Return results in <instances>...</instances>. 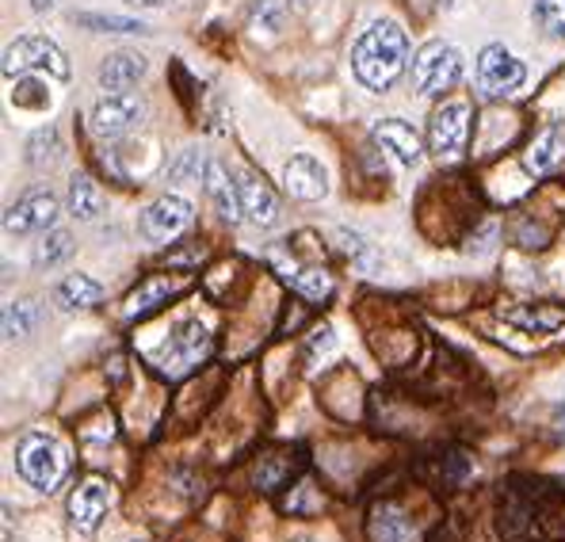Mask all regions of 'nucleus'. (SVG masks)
Instances as JSON below:
<instances>
[{
  "mask_svg": "<svg viewBox=\"0 0 565 542\" xmlns=\"http://www.w3.org/2000/svg\"><path fill=\"white\" fill-rule=\"evenodd\" d=\"M409 65V35L402 23L375 20L352 46V70L363 81V88L386 92Z\"/></svg>",
  "mask_w": 565,
  "mask_h": 542,
  "instance_id": "1",
  "label": "nucleus"
},
{
  "mask_svg": "<svg viewBox=\"0 0 565 542\" xmlns=\"http://www.w3.org/2000/svg\"><path fill=\"white\" fill-rule=\"evenodd\" d=\"M15 470L28 486H35L39 493H54L62 486L65 470H70V458H65V447L57 444L54 436H43V432H31L15 444Z\"/></svg>",
  "mask_w": 565,
  "mask_h": 542,
  "instance_id": "2",
  "label": "nucleus"
},
{
  "mask_svg": "<svg viewBox=\"0 0 565 542\" xmlns=\"http://www.w3.org/2000/svg\"><path fill=\"white\" fill-rule=\"evenodd\" d=\"M462 70V50L451 46V43H424L413 57V88L420 96H444L447 88L459 85Z\"/></svg>",
  "mask_w": 565,
  "mask_h": 542,
  "instance_id": "3",
  "label": "nucleus"
},
{
  "mask_svg": "<svg viewBox=\"0 0 565 542\" xmlns=\"http://www.w3.org/2000/svg\"><path fill=\"white\" fill-rule=\"evenodd\" d=\"M20 73H50V77L65 81L70 62H65L57 43H50L43 35H23L4 50V77H20Z\"/></svg>",
  "mask_w": 565,
  "mask_h": 542,
  "instance_id": "4",
  "label": "nucleus"
},
{
  "mask_svg": "<svg viewBox=\"0 0 565 542\" xmlns=\"http://www.w3.org/2000/svg\"><path fill=\"white\" fill-rule=\"evenodd\" d=\"M470 141V104L467 99H447L428 119V146L439 161H455L467 153Z\"/></svg>",
  "mask_w": 565,
  "mask_h": 542,
  "instance_id": "5",
  "label": "nucleus"
},
{
  "mask_svg": "<svg viewBox=\"0 0 565 542\" xmlns=\"http://www.w3.org/2000/svg\"><path fill=\"white\" fill-rule=\"evenodd\" d=\"M146 119V99L138 92H104L93 107V130L99 138H119L141 127Z\"/></svg>",
  "mask_w": 565,
  "mask_h": 542,
  "instance_id": "6",
  "label": "nucleus"
},
{
  "mask_svg": "<svg viewBox=\"0 0 565 542\" xmlns=\"http://www.w3.org/2000/svg\"><path fill=\"white\" fill-rule=\"evenodd\" d=\"M523 77H527L523 62H520V57H512L501 43H489L486 50H481L478 85H481L486 96H512V92L523 85Z\"/></svg>",
  "mask_w": 565,
  "mask_h": 542,
  "instance_id": "7",
  "label": "nucleus"
},
{
  "mask_svg": "<svg viewBox=\"0 0 565 542\" xmlns=\"http://www.w3.org/2000/svg\"><path fill=\"white\" fill-rule=\"evenodd\" d=\"M191 219H195V211H191L184 195H161L141 214V233L149 241H157V245H164V241H177L191 226Z\"/></svg>",
  "mask_w": 565,
  "mask_h": 542,
  "instance_id": "8",
  "label": "nucleus"
},
{
  "mask_svg": "<svg viewBox=\"0 0 565 542\" xmlns=\"http://www.w3.org/2000/svg\"><path fill=\"white\" fill-rule=\"evenodd\" d=\"M57 219V199L50 191H28L23 199H15L4 214V230L12 237H31V233H46Z\"/></svg>",
  "mask_w": 565,
  "mask_h": 542,
  "instance_id": "9",
  "label": "nucleus"
},
{
  "mask_svg": "<svg viewBox=\"0 0 565 542\" xmlns=\"http://www.w3.org/2000/svg\"><path fill=\"white\" fill-rule=\"evenodd\" d=\"M107 508H111V489H107V481H99V478H85L70 493V520L81 535H93L99 523H104Z\"/></svg>",
  "mask_w": 565,
  "mask_h": 542,
  "instance_id": "10",
  "label": "nucleus"
},
{
  "mask_svg": "<svg viewBox=\"0 0 565 542\" xmlns=\"http://www.w3.org/2000/svg\"><path fill=\"white\" fill-rule=\"evenodd\" d=\"M282 188L290 191V199H302V203H321L329 195V172L321 161L306 153H295L282 164Z\"/></svg>",
  "mask_w": 565,
  "mask_h": 542,
  "instance_id": "11",
  "label": "nucleus"
},
{
  "mask_svg": "<svg viewBox=\"0 0 565 542\" xmlns=\"http://www.w3.org/2000/svg\"><path fill=\"white\" fill-rule=\"evenodd\" d=\"M206 344H211V332L199 321H184L172 332L169 344H164V366H169L172 374L188 371V366H195L206 355Z\"/></svg>",
  "mask_w": 565,
  "mask_h": 542,
  "instance_id": "12",
  "label": "nucleus"
},
{
  "mask_svg": "<svg viewBox=\"0 0 565 542\" xmlns=\"http://www.w3.org/2000/svg\"><path fill=\"white\" fill-rule=\"evenodd\" d=\"M237 188H241V211H245V219L253 222V226H264V230L276 226L279 222L276 191H271L260 177H253V172H241Z\"/></svg>",
  "mask_w": 565,
  "mask_h": 542,
  "instance_id": "13",
  "label": "nucleus"
},
{
  "mask_svg": "<svg viewBox=\"0 0 565 542\" xmlns=\"http://www.w3.org/2000/svg\"><path fill=\"white\" fill-rule=\"evenodd\" d=\"M268 261H271V268H276L282 279L298 290V295L310 298V302H321V298L332 295V279L321 268H306V264H298V261H287L279 248H271Z\"/></svg>",
  "mask_w": 565,
  "mask_h": 542,
  "instance_id": "14",
  "label": "nucleus"
},
{
  "mask_svg": "<svg viewBox=\"0 0 565 542\" xmlns=\"http://www.w3.org/2000/svg\"><path fill=\"white\" fill-rule=\"evenodd\" d=\"M203 188H206V195H211L214 211H218L230 226H237V222L245 219V211H241V188H237V180L230 177V169L222 161H206Z\"/></svg>",
  "mask_w": 565,
  "mask_h": 542,
  "instance_id": "15",
  "label": "nucleus"
},
{
  "mask_svg": "<svg viewBox=\"0 0 565 542\" xmlns=\"http://www.w3.org/2000/svg\"><path fill=\"white\" fill-rule=\"evenodd\" d=\"M562 161H565V127L562 123H546V127L531 138L527 153H523V164H527V172H535V177H546V172H554Z\"/></svg>",
  "mask_w": 565,
  "mask_h": 542,
  "instance_id": "16",
  "label": "nucleus"
},
{
  "mask_svg": "<svg viewBox=\"0 0 565 542\" xmlns=\"http://www.w3.org/2000/svg\"><path fill=\"white\" fill-rule=\"evenodd\" d=\"M375 141L382 149H386L390 157H394L397 164H405V169H413V164L424 157V146H420V135L409 127V123L402 119H382L375 127Z\"/></svg>",
  "mask_w": 565,
  "mask_h": 542,
  "instance_id": "17",
  "label": "nucleus"
},
{
  "mask_svg": "<svg viewBox=\"0 0 565 542\" xmlns=\"http://www.w3.org/2000/svg\"><path fill=\"white\" fill-rule=\"evenodd\" d=\"M146 57L141 54H130V50H115V54L104 57V65H99V85L107 92H130L138 85L141 77H146Z\"/></svg>",
  "mask_w": 565,
  "mask_h": 542,
  "instance_id": "18",
  "label": "nucleus"
},
{
  "mask_svg": "<svg viewBox=\"0 0 565 542\" xmlns=\"http://www.w3.org/2000/svg\"><path fill=\"white\" fill-rule=\"evenodd\" d=\"M54 302L57 310L65 313H88V310H99V302H104V287L93 279V275H70V279L57 283L54 290Z\"/></svg>",
  "mask_w": 565,
  "mask_h": 542,
  "instance_id": "19",
  "label": "nucleus"
},
{
  "mask_svg": "<svg viewBox=\"0 0 565 542\" xmlns=\"http://www.w3.org/2000/svg\"><path fill=\"white\" fill-rule=\"evenodd\" d=\"M184 287V283H177V279H149V283H141V287L130 295V302H127V317L135 321V317H146V313H153L161 302H169L177 290Z\"/></svg>",
  "mask_w": 565,
  "mask_h": 542,
  "instance_id": "20",
  "label": "nucleus"
},
{
  "mask_svg": "<svg viewBox=\"0 0 565 542\" xmlns=\"http://www.w3.org/2000/svg\"><path fill=\"white\" fill-rule=\"evenodd\" d=\"M504 321L527 332H554L565 325V310L562 306H516V310H504Z\"/></svg>",
  "mask_w": 565,
  "mask_h": 542,
  "instance_id": "21",
  "label": "nucleus"
},
{
  "mask_svg": "<svg viewBox=\"0 0 565 542\" xmlns=\"http://www.w3.org/2000/svg\"><path fill=\"white\" fill-rule=\"evenodd\" d=\"M104 211V191L96 188L93 177H73L70 180V214L77 222H93Z\"/></svg>",
  "mask_w": 565,
  "mask_h": 542,
  "instance_id": "22",
  "label": "nucleus"
},
{
  "mask_svg": "<svg viewBox=\"0 0 565 542\" xmlns=\"http://www.w3.org/2000/svg\"><path fill=\"white\" fill-rule=\"evenodd\" d=\"M73 253V233L70 230H46L43 241L35 245V264L39 268H57L62 261H70Z\"/></svg>",
  "mask_w": 565,
  "mask_h": 542,
  "instance_id": "23",
  "label": "nucleus"
},
{
  "mask_svg": "<svg viewBox=\"0 0 565 542\" xmlns=\"http://www.w3.org/2000/svg\"><path fill=\"white\" fill-rule=\"evenodd\" d=\"M81 28L88 31H104V35H146V23L130 20V15H99V12H81L77 15Z\"/></svg>",
  "mask_w": 565,
  "mask_h": 542,
  "instance_id": "24",
  "label": "nucleus"
},
{
  "mask_svg": "<svg viewBox=\"0 0 565 542\" xmlns=\"http://www.w3.org/2000/svg\"><path fill=\"white\" fill-rule=\"evenodd\" d=\"M35 325H39V306L31 302V298H15V302L4 306V337L8 340L28 337Z\"/></svg>",
  "mask_w": 565,
  "mask_h": 542,
  "instance_id": "25",
  "label": "nucleus"
},
{
  "mask_svg": "<svg viewBox=\"0 0 565 542\" xmlns=\"http://www.w3.org/2000/svg\"><path fill=\"white\" fill-rule=\"evenodd\" d=\"M57 157H62V138H57V130L54 127L35 130L31 141H28L31 169H50V164H57Z\"/></svg>",
  "mask_w": 565,
  "mask_h": 542,
  "instance_id": "26",
  "label": "nucleus"
},
{
  "mask_svg": "<svg viewBox=\"0 0 565 542\" xmlns=\"http://www.w3.org/2000/svg\"><path fill=\"white\" fill-rule=\"evenodd\" d=\"M535 23L551 39H565V0H535Z\"/></svg>",
  "mask_w": 565,
  "mask_h": 542,
  "instance_id": "27",
  "label": "nucleus"
},
{
  "mask_svg": "<svg viewBox=\"0 0 565 542\" xmlns=\"http://www.w3.org/2000/svg\"><path fill=\"white\" fill-rule=\"evenodd\" d=\"M375 539L382 542H405L409 539V523L394 512V508H382L379 520H375Z\"/></svg>",
  "mask_w": 565,
  "mask_h": 542,
  "instance_id": "28",
  "label": "nucleus"
},
{
  "mask_svg": "<svg viewBox=\"0 0 565 542\" xmlns=\"http://www.w3.org/2000/svg\"><path fill=\"white\" fill-rule=\"evenodd\" d=\"M54 4H57V0H31V8H35V12H50Z\"/></svg>",
  "mask_w": 565,
  "mask_h": 542,
  "instance_id": "29",
  "label": "nucleus"
},
{
  "mask_svg": "<svg viewBox=\"0 0 565 542\" xmlns=\"http://www.w3.org/2000/svg\"><path fill=\"white\" fill-rule=\"evenodd\" d=\"M130 4H141V8H157V4H164V0H130Z\"/></svg>",
  "mask_w": 565,
  "mask_h": 542,
  "instance_id": "30",
  "label": "nucleus"
},
{
  "mask_svg": "<svg viewBox=\"0 0 565 542\" xmlns=\"http://www.w3.org/2000/svg\"><path fill=\"white\" fill-rule=\"evenodd\" d=\"M562 428H565V408H562Z\"/></svg>",
  "mask_w": 565,
  "mask_h": 542,
  "instance_id": "31",
  "label": "nucleus"
}]
</instances>
